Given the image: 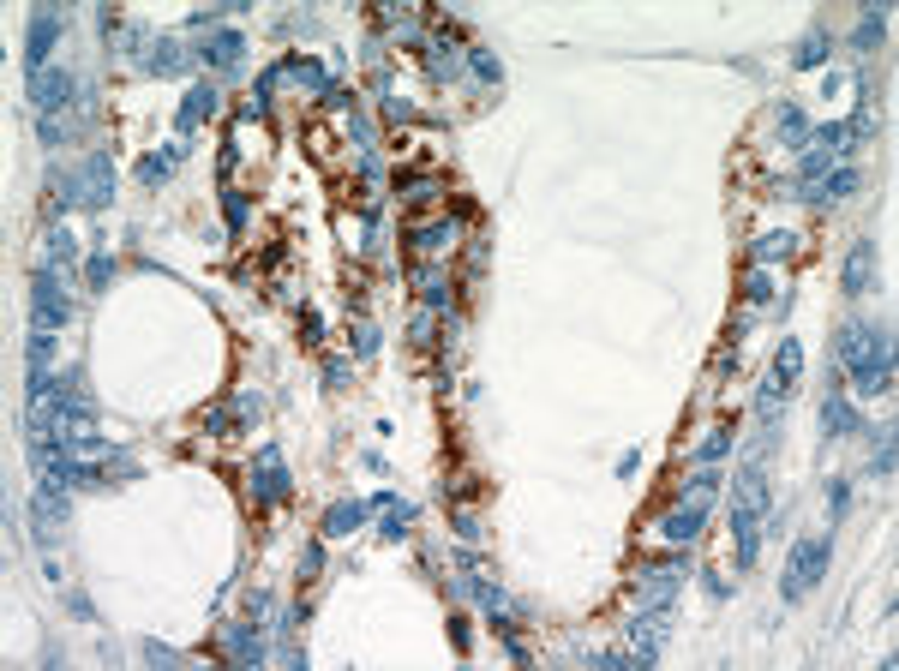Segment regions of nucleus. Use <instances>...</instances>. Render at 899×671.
Returning a JSON list of instances; mask_svg holds the SVG:
<instances>
[{
	"label": "nucleus",
	"mask_w": 899,
	"mask_h": 671,
	"mask_svg": "<svg viewBox=\"0 0 899 671\" xmlns=\"http://www.w3.org/2000/svg\"><path fill=\"white\" fill-rule=\"evenodd\" d=\"M768 474H762V462L750 456L744 462V474H738V486H732V540H738V570H750L756 564V552H762V522H768Z\"/></svg>",
	"instance_id": "f257e3e1"
},
{
	"label": "nucleus",
	"mask_w": 899,
	"mask_h": 671,
	"mask_svg": "<svg viewBox=\"0 0 899 671\" xmlns=\"http://www.w3.org/2000/svg\"><path fill=\"white\" fill-rule=\"evenodd\" d=\"M114 198V156L90 150L78 168H66V180H54V210H102Z\"/></svg>",
	"instance_id": "f03ea898"
},
{
	"label": "nucleus",
	"mask_w": 899,
	"mask_h": 671,
	"mask_svg": "<svg viewBox=\"0 0 899 671\" xmlns=\"http://www.w3.org/2000/svg\"><path fill=\"white\" fill-rule=\"evenodd\" d=\"M828 564H834V534H816V540H804V546L792 552V564H786V582H780L786 606H798L804 594H816V582L828 576Z\"/></svg>",
	"instance_id": "7ed1b4c3"
},
{
	"label": "nucleus",
	"mask_w": 899,
	"mask_h": 671,
	"mask_svg": "<svg viewBox=\"0 0 899 671\" xmlns=\"http://www.w3.org/2000/svg\"><path fill=\"white\" fill-rule=\"evenodd\" d=\"M72 324V300H66V276H48L36 270V288H30V330H66Z\"/></svg>",
	"instance_id": "20e7f679"
},
{
	"label": "nucleus",
	"mask_w": 899,
	"mask_h": 671,
	"mask_svg": "<svg viewBox=\"0 0 899 671\" xmlns=\"http://www.w3.org/2000/svg\"><path fill=\"white\" fill-rule=\"evenodd\" d=\"M666 630H672V606H642V612H636V624H630V648H624V660L648 671L654 660H660V648H666Z\"/></svg>",
	"instance_id": "39448f33"
},
{
	"label": "nucleus",
	"mask_w": 899,
	"mask_h": 671,
	"mask_svg": "<svg viewBox=\"0 0 899 671\" xmlns=\"http://www.w3.org/2000/svg\"><path fill=\"white\" fill-rule=\"evenodd\" d=\"M54 48H60V12H54V6H36V12H30V36H24V78H42Z\"/></svg>",
	"instance_id": "423d86ee"
},
{
	"label": "nucleus",
	"mask_w": 899,
	"mask_h": 671,
	"mask_svg": "<svg viewBox=\"0 0 899 671\" xmlns=\"http://www.w3.org/2000/svg\"><path fill=\"white\" fill-rule=\"evenodd\" d=\"M288 492H294V480H288V468H282V450L264 444V450H258V468H252V504H258V510H276V504H288Z\"/></svg>",
	"instance_id": "0eeeda50"
},
{
	"label": "nucleus",
	"mask_w": 899,
	"mask_h": 671,
	"mask_svg": "<svg viewBox=\"0 0 899 671\" xmlns=\"http://www.w3.org/2000/svg\"><path fill=\"white\" fill-rule=\"evenodd\" d=\"M30 528H36V540H42V546H54V540L66 534V486H48V480H36V498H30Z\"/></svg>",
	"instance_id": "6e6552de"
},
{
	"label": "nucleus",
	"mask_w": 899,
	"mask_h": 671,
	"mask_svg": "<svg viewBox=\"0 0 899 671\" xmlns=\"http://www.w3.org/2000/svg\"><path fill=\"white\" fill-rule=\"evenodd\" d=\"M66 102H72V72H66V66H48L42 78H30V108H36V120L66 114Z\"/></svg>",
	"instance_id": "1a4fd4ad"
},
{
	"label": "nucleus",
	"mask_w": 899,
	"mask_h": 671,
	"mask_svg": "<svg viewBox=\"0 0 899 671\" xmlns=\"http://www.w3.org/2000/svg\"><path fill=\"white\" fill-rule=\"evenodd\" d=\"M36 270H48V276H72L78 270V234L72 228H42V246H36Z\"/></svg>",
	"instance_id": "9d476101"
},
{
	"label": "nucleus",
	"mask_w": 899,
	"mask_h": 671,
	"mask_svg": "<svg viewBox=\"0 0 899 671\" xmlns=\"http://www.w3.org/2000/svg\"><path fill=\"white\" fill-rule=\"evenodd\" d=\"M852 390H858V396H888V390H894V336L852 372Z\"/></svg>",
	"instance_id": "9b49d317"
},
{
	"label": "nucleus",
	"mask_w": 899,
	"mask_h": 671,
	"mask_svg": "<svg viewBox=\"0 0 899 671\" xmlns=\"http://www.w3.org/2000/svg\"><path fill=\"white\" fill-rule=\"evenodd\" d=\"M882 342H888V330H870V324H846V330H840V366H846V372H858V366H864V360H870V354H876Z\"/></svg>",
	"instance_id": "f8f14e48"
},
{
	"label": "nucleus",
	"mask_w": 899,
	"mask_h": 671,
	"mask_svg": "<svg viewBox=\"0 0 899 671\" xmlns=\"http://www.w3.org/2000/svg\"><path fill=\"white\" fill-rule=\"evenodd\" d=\"M702 522H708V504H678V510L660 516V534L672 546H690V540H702Z\"/></svg>",
	"instance_id": "ddd939ff"
},
{
	"label": "nucleus",
	"mask_w": 899,
	"mask_h": 671,
	"mask_svg": "<svg viewBox=\"0 0 899 671\" xmlns=\"http://www.w3.org/2000/svg\"><path fill=\"white\" fill-rule=\"evenodd\" d=\"M240 54H246V36H240V30H216V36L198 48V60H204V66H216V72H234V66H240Z\"/></svg>",
	"instance_id": "4468645a"
},
{
	"label": "nucleus",
	"mask_w": 899,
	"mask_h": 671,
	"mask_svg": "<svg viewBox=\"0 0 899 671\" xmlns=\"http://www.w3.org/2000/svg\"><path fill=\"white\" fill-rule=\"evenodd\" d=\"M630 594H636V606H672L678 600V570H642Z\"/></svg>",
	"instance_id": "2eb2a0df"
},
{
	"label": "nucleus",
	"mask_w": 899,
	"mask_h": 671,
	"mask_svg": "<svg viewBox=\"0 0 899 671\" xmlns=\"http://www.w3.org/2000/svg\"><path fill=\"white\" fill-rule=\"evenodd\" d=\"M228 654H234L240 666H264V660H270V648H264V630H258V618H252V624H228Z\"/></svg>",
	"instance_id": "dca6fc26"
},
{
	"label": "nucleus",
	"mask_w": 899,
	"mask_h": 671,
	"mask_svg": "<svg viewBox=\"0 0 899 671\" xmlns=\"http://www.w3.org/2000/svg\"><path fill=\"white\" fill-rule=\"evenodd\" d=\"M144 72H162V78L186 72V48H180L174 36H150V42H144Z\"/></svg>",
	"instance_id": "f3484780"
},
{
	"label": "nucleus",
	"mask_w": 899,
	"mask_h": 671,
	"mask_svg": "<svg viewBox=\"0 0 899 671\" xmlns=\"http://www.w3.org/2000/svg\"><path fill=\"white\" fill-rule=\"evenodd\" d=\"M822 426H828L834 438H852V432H858V408H852V396H846L840 384H834L828 402H822Z\"/></svg>",
	"instance_id": "a211bd4d"
},
{
	"label": "nucleus",
	"mask_w": 899,
	"mask_h": 671,
	"mask_svg": "<svg viewBox=\"0 0 899 671\" xmlns=\"http://www.w3.org/2000/svg\"><path fill=\"white\" fill-rule=\"evenodd\" d=\"M366 516H372L366 504H354V498H342V504H330V510H324V534H330V540H348L354 528H366Z\"/></svg>",
	"instance_id": "6ab92c4d"
},
{
	"label": "nucleus",
	"mask_w": 899,
	"mask_h": 671,
	"mask_svg": "<svg viewBox=\"0 0 899 671\" xmlns=\"http://www.w3.org/2000/svg\"><path fill=\"white\" fill-rule=\"evenodd\" d=\"M870 270H876V240H858L852 258H846V294H864V288H870Z\"/></svg>",
	"instance_id": "aec40b11"
},
{
	"label": "nucleus",
	"mask_w": 899,
	"mask_h": 671,
	"mask_svg": "<svg viewBox=\"0 0 899 671\" xmlns=\"http://www.w3.org/2000/svg\"><path fill=\"white\" fill-rule=\"evenodd\" d=\"M426 66H432V78H438V84H456V72H462V48H456V42H426Z\"/></svg>",
	"instance_id": "412c9836"
},
{
	"label": "nucleus",
	"mask_w": 899,
	"mask_h": 671,
	"mask_svg": "<svg viewBox=\"0 0 899 671\" xmlns=\"http://www.w3.org/2000/svg\"><path fill=\"white\" fill-rule=\"evenodd\" d=\"M204 114H216V84H192L186 102H180V132H192Z\"/></svg>",
	"instance_id": "4be33fe9"
},
{
	"label": "nucleus",
	"mask_w": 899,
	"mask_h": 671,
	"mask_svg": "<svg viewBox=\"0 0 899 671\" xmlns=\"http://www.w3.org/2000/svg\"><path fill=\"white\" fill-rule=\"evenodd\" d=\"M180 156H186V144H168V150H150V156L138 162V180H144V186H156V180H168V174L180 168Z\"/></svg>",
	"instance_id": "5701e85b"
},
{
	"label": "nucleus",
	"mask_w": 899,
	"mask_h": 671,
	"mask_svg": "<svg viewBox=\"0 0 899 671\" xmlns=\"http://www.w3.org/2000/svg\"><path fill=\"white\" fill-rule=\"evenodd\" d=\"M378 516H384V540H402V534H408V522H414V510H408L396 492H384V498H378Z\"/></svg>",
	"instance_id": "b1692460"
},
{
	"label": "nucleus",
	"mask_w": 899,
	"mask_h": 671,
	"mask_svg": "<svg viewBox=\"0 0 899 671\" xmlns=\"http://www.w3.org/2000/svg\"><path fill=\"white\" fill-rule=\"evenodd\" d=\"M456 234H462L456 222H426V228H414V246H420V252H450Z\"/></svg>",
	"instance_id": "393cba45"
},
{
	"label": "nucleus",
	"mask_w": 899,
	"mask_h": 671,
	"mask_svg": "<svg viewBox=\"0 0 899 671\" xmlns=\"http://www.w3.org/2000/svg\"><path fill=\"white\" fill-rule=\"evenodd\" d=\"M774 132H780V144H786V150H804V138H810V126H804V114H798V108H780V114H774Z\"/></svg>",
	"instance_id": "a878e982"
},
{
	"label": "nucleus",
	"mask_w": 899,
	"mask_h": 671,
	"mask_svg": "<svg viewBox=\"0 0 899 671\" xmlns=\"http://www.w3.org/2000/svg\"><path fill=\"white\" fill-rule=\"evenodd\" d=\"M882 36H888V12H882V6H864V18H858V36H852V42H858V48H876Z\"/></svg>",
	"instance_id": "bb28decb"
},
{
	"label": "nucleus",
	"mask_w": 899,
	"mask_h": 671,
	"mask_svg": "<svg viewBox=\"0 0 899 671\" xmlns=\"http://www.w3.org/2000/svg\"><path fill=\"white\" fill-rule=\"evenodd\" d=\"M774 372H780L786 384H798V372H804V348H798V336H786V342H780V354H774Z\"/></svg>",
	"instance_id": "cd10ccee"
},
{
	"label": "nucleus",
	"mask_w": 899,
	"mask_h": 671,
	"mask_svg": "<svg viewBox=\"0 0 899 671\" xmlns=\"http://www.w3.org/2000/svg\"><path fill=\"white\" fill-rule=\"evenodd\" d=\"M870 468H876V480H888V474H894V426H882V432H876V450H870Z\"/></svg>",
	"instance_id": "c85d7f7f"
},
{
	"label": "nucleus",
	"mask_w": 899,
	"mask_h": 671,
	"mask_svg": "<svg viewBox=\"0 0 899 671\" xmlns=\"http://www.w3.org/2000/svg\"><path fill=\"white\" fill-rule=\"evenodd\" d=\"M834 54V42H828V30H810L804 36V48H798V66H822Z\"/></svg>",
	"instance_id": "c756f323"
},
{
	"label": "nucleus",
	"mask_w": 899,
	"mask_h": 671,
	"mask_svg": "<svg viewBox=\"0 0 899 671\" xmlns=\"http://www.w3.org/2000/svg\"><path fill=\"white\" fill-rule=\"evenodd\" d=\"M714 492H720V474H714V468H702V474L684 486V504H714Z\"/></svg>",
	"instance_id": "7c9ffc66"
},
{
	"label": "nucleus",
	"mask_w": 899,
	"mask_h": 671,
	"mask_svg": "<svg viewBox=\"0 0 899 671\" xmlns=\"http://www.w3.org/2000/svg\"><path fill=\"white\" fill-rule=\"evenodd\" d=\"M792 240H798V234H762V240H756V264H774L780 252H792Z\"/></svg>",
	"instance_id": "2f4dec72"
},
{
	"label": "nucleus",
	"mask_w": 899,
	"mask_h": 671,
	"mask_svg": "<svg viewBox=\"0 0 899 671\" xmlns=\"http://www.w3.org/2000/svg\"><path fill=\"white\" fill-rule=\"evenodd\" d=\"M726 450H732V432H708V438H702V444H696V462H702V468H708V462H720V456H726Z\"/></svg>",
	"instance_id": "473e14b6"
},
{
	"label": "nucleus",
	"mask_w": 899,
	"mask_h": 671,
	"mask_svg": "<svg viewBox=\"0 0 899 671\" xmlns=\"http://www.w3.org/2000/svg\"><path fill=\"white\" fill-rule=\"evenodd\" d=\"M468 60H474V72H480V84H498V78H504L498 54H486V48H468Z\"/></svg>",
	"instance_id": "72a5a7b5"
},
{
	"label": "nucleus",
	"mask_w": 899,
	"mask_h": 671,
	"mask_svg": "<svg viewBox=\"0 0 899 671\" xmlns=\"http://www.w3.org/2000/svg\"><path fill=\"white\" fill-rule=\"evenodd\" d=\"M84 282H90V288H108V282H114V258H108V252H96V258L84 264Z\"/></svg>",
	"instance_id": "f704fd0d"
},
{
	"label": "nucleus",
	"mask_w": 899,
	"mask_h": 671,
	"mask_svg": "<svg viewBox=\"0 0 899 671\" xmlns=\"http://www.w3.org/2000/svg\"><path fill=\"white\" fill-rule=\"evenodd\" d=\"M222 216H228V228L240 234V228H246V192H222Z\"/></svg>",
	"instance_id": "c9c22d12"
},
{
	"label": "nucleus",
	"mask_w": 899,
	"mask_h": 671,
	"mask_svg": "<svg viewBox=\"0 0 899 671\" xmlns=\"http://www.w3.org/2000/svg\"><path fill=\"white\" fill-rule=\"evenodd\" d=\"M420 288H426V306H450V282H444L438 270H426V276H420Z\"/></svg>",
	"instance_id": "e433bc0d"
},
{
	"label": "nucleus",
	"mask_w": 899,
	"mask_h": 671,
	"mask_svg": "<svg viewBox=\"0 0 899 671\" xmlns=\"http://www.w3.org/2000/svg\"><path fill=\"white\" fill-rule=\"evenodd\" d=\"M846 504H852V486H846V480L834 474V480H828V510H834V522L846 516Z\"/></svg>",
	"instance_id": "4c0bfd02"
},
{
	"label": "nucleus",
	"mask_w": 899,
	"mask_h": 671,
	"mask_svg": "<svg viewBox=\"0 0 899 671\" xmlns=\"http://www.w3.org/2000/svg\"><path fill=\"white\" fill-rule=\"evenodd\" d=\"M402 192H408L414 204H426V198H438V192H444V180H432V174H426V180H408Z\"/></svg>",
	"instance_id": "58836bf2"
},
{
	"label": "nucleus",
	"mask_w": 899,
	"mask_h": 671,
	"mask_svg": "<svg viewBox=\"0 0 899 671\" xmlns=\"http://www.w3.org/2000/svg\"><path fill=\"white\" fill-rule=\"evenodd\" d=\"M354 354H360V360H372V354H378V330H372V324H360V330H354Z\"/></svg>",
	"instance_id": "ea45409f"
},
{
	"label": "nucleus",
	"mask_w": 899,
	"mask_h": 671,
	"mask_svg": "<svg viewBox=\"0 0 899 671\" xmlns=\"http://www.w3.org/2000/svg\"><path fill=\"white\" fill-rule=\"evenodd\" d=\"M318 570H324V546H306V552H300V582H312Z\"/></svg>",
	"instance_id": "a19ab883"
},
{
	"label": "nucleus",
	"mask_w": 899,
	"mask_h": 671,
	"mask_svg": "<svg viewBox=\"0 0 899 671\" xmlns=\"http://www.w3.org/2000/svg\"><path fill=\"white\" fill-rule=\"evenodd\" d=\"M144 660H150V666H180V654L162 648V642H144Z\"/></svg>",
	"instance_id": "79ce46f5"
},
{
	"label": "nucleus",
	"mask_w": 899,
	"mask_h": 671,
	"mask_svg": "<svg viewBox=\"0 0 899 671\" xmlns=\"http://www.w3.org/2000/svg\"><path fill=\"white\" fill-rule=\"evenodd\" d=\"M228 426H234V414H228V408H210V414H204V432H216V438H222Z\"/></svg>",
	"instance_id": "37998d69"
},
{
	"label": "nucleus",
	"mask_w": 899,
	"mask_h": 671,
	"mask_svg": "<svg viewBox=\"0 0 899 671\" xmlns=\"http://www.w3.org/2000/svg\"><path fill=\"white\" fill-rule=\"evenodd\" d=\"M456 534H462V540H480V522H474V516L462 510V516H456Z\"/></svg>",
	"instance_id": "c03bdc74"
}]
</instances>
